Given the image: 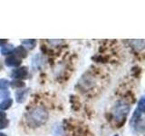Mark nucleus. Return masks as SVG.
<instances>
[{"instance_id": "obj_19", "label": "nucleus", "mask_w": 145, "mask_h": 136, "mask_svg": "<svg viewBox=\"0 0 145 136\" xmlns=\"http://www.w3.org/2000/svg\"><path fill=\"white\" fill-rule=\"evenodd\" d=\"M114 136H119V135H117V134H116V135H114Z\"/></svg>"}, {"instance_id": "obj_3", "label": "nucleus", "mask_w": 145, "mask_h": 136, "mask_svg": "<svg viewBox=\"0 0 145 136\" xmlns=\"http://www.w3.org/2000/svg\"><path fill=\"white\" fill-rule=\"evenodd\" d=\"M97 76H95L93 72L86 73L79 81V85L81 89L84 92H93L97 86Z\"/></svg>"}, {"instance_id": "obj_8", "label": "nucleus", "mask_w": 145, "mask_h": 136, "mask_svg": "<svg viewBox=\"0 0 145 136\" xmlns=\"http://www.w3.org/2000/svg\"><path fill=\"white\" fill-rule=\"evenodd\" d=\"M13 104V100L11 98H7L5 99L3 102L0 103V110H7L11 107V105Z\"/></svg>"}, {"instance_id": "obj_16", "label": "nucleus", "mask_w": 145, "mask_h": 136, "mask_svg": "<svg viewBox=\"0 0 145 136\" xmlns=\"http://www.w3.org/2000/svg\"><path fill=\"white\" fill-rule=\"evenodd\" d=\"M7 44V39H0V45H5Z\"/></svg>"}, {"instance_id": "obj_1", "label": "nucleus", "mask_w": 145, "mask_h": 136, "mask_svg": "<svg viewBox=\"0 0 145 136\" xmlns=\"http://www.w3.org/2000/svg\"><path fill=\"white\" fill-rule=\"evenodd\" d=\"M48 118L49 112L46 108L42 105H37L31 108L25 115L26 125L29 128L33 129L44 125L48 121Z\"/></svg>"}, {"instance_id": "obj_5", "label": "nucleus", "mask_w": 145, "mask_h": 136, "mask_svg": "<svg viewBox=\"0 0 145 136\" xmlns=\"http://www.w3.org/2000/svg\"><path fill=\"white\" fill-rule=\"evenodd\" d=\"M21 65V59L15 56H9L6 59V65L10 67H16Z\"/></svg>"}, {"instance_id": "obj_18", "label": "nucleus", "mask_w": 145, "mask_h": 136, "mask_svg": "<svg viewBox=\"0 0 145 136\" xmlns=\"http://www.w3.org/2000/svg\"><path fill=\"white\" fill-rule=\"evenodd\" d=\"M1 69H2V63H0V71H1Z\"/></svg>"}, {"instance_id": "obj_4", "label": "nucleus", "mask_w": 145, "mask_h": 136, "mask_svg": "<svg viewBox=\"0 0 145 136\" xmlns=\"http://www.w3.org/2000/svg\"><path fill=\"white\" fill-rule=\"evenodd\" d=\"M27 75H28V70H27L26 66H22L17 68V69H15L11 74V76L13 78H15L16 80L25 78Z\"/></svg>"}, {"instance_id": "obj_11", "label": "nucleus", "mask_w": 145, "mask_h": 136, "mask_svg": "<svg viewBox=\"0 0 145 136\" xmlns=\"http://www.w3.org/2000/svg\"><path fill=\"white\" fill-rule=\"evenodd\" d=\"M9 85H11L13 88H22L25 86V83L20 80H15L11 82V83L9 84Z\"/></svg>"}, {"instance_id": "obj_6", "label": "nucleus", "mask_w": 145, "mask_h": 136, "mask_svg": "<svg viewBox=\"0 0 145 136\" xmlns=\"http://www.w3.org/2000/svg\"><path fill=\"white\" fill-rule=\"evenodd\" d=\"M13 54L17 58H25L27 56V51L24 46H17L13 50Z\"/></svg>"}, {"instance_id": "obj_7", "label": "nucleus", "mask_w": 145, "mask_h": 136, "mask_svg": "<svg viewBox=\"0 0 145 136\" xmlns=\"http://www.w3.org/2000/svg\"><path fill=\"white\" fill-rule=\"evenodd\" d=\"M27 91L28 90H21V91H17L16 92V102L17 103H23L25 100V97H26V94H27Z\"/></svg>"}, {"instance_id": "obj_15", "label": "nucleus", "mask_w": 145, "mask_h": 136, "mask_svg": "<svg viewBox=\"0 0 145 136\" xmlns=\"http://www.w3.org/2000/svg\"><path fill=\"white\" fill-rule=\"evenodd\" d=\"M6 118H7L6 112H4L3 111L0 110V121H1V120H4V119H6Z\"/></svg>"}, {"instance_id": "obj_2", "label": "nucleus", "mask_w": 145, "mask_h": 136, "mask_svg": "<svg viewBox=\"0 0 145 136\" xmlns=\"http://www.w3.org/2000/svg\"><path fill=\"white\" fill-rule=\"evenodd\" d=\"M130 109H131V104L126 100L118 101L115 103V105L113 106L111 114L112 116V120L115 122L117 128H120L122 124H124V122L130 112Z\"/></svg>"}, {"instance_id": "obj_13", "label": "nucleus", "mask_w": 145, "mask_h": 136, "mask_svg": "<svg viewBox=\"0 0 145 136\" xmlns=\"http://www.w3.org/2000/svg\"><path fill=\"white\" fill-rule=\"evenodd\" d=\"M9 124V121L7 119H4V120H1L0 121V130H3L5 128H7V127L8 126Z\"/></svg>"}, {"instance_id": "obj_12", "label": "nucleus", "mask_w": 145, "mask_h": 136, "mask_svg": "<svg viewBox=\"0 0 145 136\" xmlns=\"http://www.w3.org/2000/svg\"><path fill=\"white\" fill-rule=\"evenodd\" d=\"M9 81L7 79H0V91L2 90H7L9 86Z\"/></svg>"}, {"instance_id": "obj_17", "label": "nucleus", "mask_w": 145, "mask_h": 136, "mask_svg": "<svg viewBox=\"0 0 145 136\" xmlns=\"http://www.w3.org/2000/svg\"><path fill=\"white\" fill-rule=\"evenodd\" d=\"M0 136H7L5 133H0Z\"/></svg>"}, {"instance_id": "obj_9", "label": "nucleus", "mask_w": 145, "mask_h": 136, "mask_svg": "<svg viewBox=\"0 0 145 136\" xmlns=\"http://www.w3.org/2000/svg\"><path fill=\"white\" fill-rule=\"evenodd\" d=\"M22 44H24L25 46H26L27 48L31 49H34L36 45V40L35 39H25V40H23L22 41Z\"/></svg>"}, {"instance_id": "obj_14", "label": "nucleus", "mask_w": 145, "mask_h": 136, "mask_svg": "<svg viewBox=\"0 0 145 136\" xmlns=\"http://www.w3.org/2000/svg\"><path fill=\"white\" fill-rule=\"evenodd\" d=\"M10 93L8 92L7 90H4V91H0V99H3V98H7L9 96Z\"/></svg>"}, {"instance_id": "obj_10", "label": "nucleus", "mask_w": 145, "mask_h": 136, "mask_svg": "<svg viewBox=\"0 0 145 136\" xmlns=\"http://www.w3.org/2000/svg\"><path fill=\"white\" fill-rule=\"evenodd\" d=\"M15 49V47L13 46V44H7L2 46L1 48V53L2 54H9L13 53V50Z\"/></svg>"}]
</instances>
